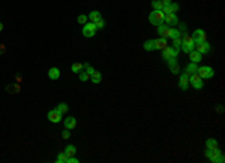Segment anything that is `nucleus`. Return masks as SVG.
<instances>
[{"instance_id": "nucleus-16", "label": "nucleus", "mask_w": 225, "mask_h": 163, "mask_svg": "<svg viewBox=\"0 0 225 163\" xmlns=\"http://www.w3.org/2000/svg\"><path fill=\"white\" fill-rule=\"evenodd\" d=\"M48 78H50L51 81L59 80V78H60V71H59L57 67H51V69L48 71Z\"/></svg>"}, {"instance_id": "nucleus-22", "label": "nucleus", "mask_w": 225, "mask_h": 163, "mask_svg": "<svg viewBox=\"0 0 225 163\" xmlns=\"http://www.w3.org/2000/svg\"><path fill=\"white\" fill-rule=\"evenodd\" d=\"M144 51H155V43H153V39H149V41L144 42Z\"/></svg>"}, {"instance_id": "nucleus-28", "label": "nucleus", "mask_w": 225, "mask_h": 163, "mask_svg": "<svg viewBox=\"0 0 225 163\" xmlns=\"http://www.w3.org/2000/svg\"><path fill=\"white\" fill-rule=\"evenodd\" d=\"M66 160H68L66 153H65V151H63V153H59V156H57L56 162H57V163H66Z\"/></svg>"}, {"instance_id": "nucleus-10", "label": "nucleus", "mask_w": 225, "mask_h": 163, "mask_svg": "<svg viewBox=\"0 0 225 163\" xmlns=\"http://www.w3.org/2000/svg\"><path fill=\"white\" fill-rule=\"evenodd\" d=\"M191 36H192V39H194L195 43H198V42H204L206 41V38H207V36H206V32H204L203 29H197Z\"/></svg>"}, {"instance_id": "nucleus-15", "label": "nucleus", "mask_w": 225, "mask_h": 163, "mask_svg": "<svg viewBox=\"0 0 225 163\" xmlns=\"http://www.w3.org/2000/svg\"><path fill=\"white\" fill-rule=\"evenodd\" d=\"M63 123H65V129L72 130V129H75V127H77V120H75L74 117H68L66 120H63Z\"/></svg>"}, {"instance_id": "nucleus-27", "label": "nucleus", "mask_w": 225, "mask_h": 163, "mask_svg": "<svg viewBox=\"0 0 225 163\" xmlns=\"http://www.w3.org/2000/svg\"><path fill=\"white\" fill-rule=\"evenodd\" d=\"M180 36H182L180 30H177V29H171V32H170V39H179Z\"/></svg>"}, {"instance_id": "nucleus-7", "label": "nucleus", "mask_w": 225, "mask_h": 163, "mask_svg": "<svg viewBox=\"0 0 225 163\" xmlns=\"http://www.w3.org/2000/svg\"><path fill=\"white\" fill-rule=\"evenodd\" d=\"M195 51H198L200 54H209L210 52V49H212V46H210V43H207V42H198V43H195V48H194Z\"/></svg>"}, {"instance_id": "nucleus-30", "label": "nucleus", "mask_w": 225, "mask_h": 163, "mask_svg": "<svg viewBox=\"0 0 225 163\" xmlns=\"http://www.w3.org/2000/svg\"><path fill=\"white\" fill-rule=\"evenodd\" d=\"M83 66H84V69H86V72H87V74H89V77H92V75H93V74H95V72H96V71H95V69H93V67H92V66H90L89 63H84V64H83Z\"/></svg>"}, {"instance_id": "nucleus-4", "label": "nucleus", "mask_w": 225, "mask_h": 163, "mask_svg": "<svg viewBox=\"0 0 225 163\" xmlns=\"http://www.w3.org/2000/svg\"><path fill=\"white\" fill-rule=\"evenodd\" d=\"M197 74H198L203 80H210V78H213L215 71H213V67H210V66H203V67H198V69H197Z\"/></svg>"}, {"instance_id": "nucleus-37", "label": "nucleus", "mask_w": 225, "mask_h": 163, "mask_svg": "<svg viewBox=\"0 0 225 163\" xmlns=\"http://www.w3.org/2000/svg\"><path fill=\"white\" fill-rule=\"evenodd\" d=\"M170 6H171V11H173V12H174V14H176V12H177V11H179V5H177V3H173V2H171V5H170Z\"/></svg>"}, {"instance_id": "nucleus-21", "label": "nucleus", "mask_w": 225, "mask_h": 163, "mask_svg": "<svg viewBox=\"0 0 225 163\" xmlns=\"http://www.w3.org/2000/svg\"><path fill=\"white\" fill-rule=\"evenodd\" d=\"M90 80H92L93 84H99V82L102 81V75H101V72H98V71H96V72L90 77Z\"/></svg>"}, {"instance_id": "nucleus-20", "label": "nucleus", "mask_w": 225, "mask_h": 163, "mask_svg": "<svg viewBox=\"0 0 225 163\" xmlns=\"http://www.w3.org/2000/svg\"><path fill=\"white\" fill-rule=\"evenodd\" d=\"M71 71H72L74 74H80L81 71H84V66H83V63H74V64L71 66Z\"/></svg>"}, {"instance_id": "nucleus-40", "label": "nucleus", "mask_w": 225, "mask_h": 163, "mask_svg": "<svg viewBox=\"0 0 225 163\" xmlns=\"http://www.w3.org/2000/svg\"><path fill=\"white\" fill-rule=\"evenodd\" d=\"M2 30H3V24L0 23V32H2Z\"/></svg>"}, {"instance_id": "nucleus-31", "label": "nucleus", "mask_w": 225, "mask_h": 163, "mask_svg": "<svg viewBox=\"0 0 225 163\" xmlns=\"http://www.w3.org/2000/svg\"><path fill=\"white\" fill-rule=\"evenodd\" d=\"M87 80H90L89 74H87V72H84V71H81V72H80V81L86 82V81H87Z\"/></svg>"}, {"instance_id": "nucleus-23", "label": "nucleus", "mask_w": 225, "mask_h": 163, "mask_svg": "<svg viewBox=\"0 0 225 163\" xmlns=\"http://www.w3.org/2000/svg\"><path fill=\"white\" fill-rule=\"evenodd\" d=\"M152 6H153V11H161V9L164 8L162 0H153V2H152Z\"/></svg>"}, {"instance_id": "nucleus-32", "label": "nucleus", "mask_w": 225, "mask_h": 163, "mask_svg": "<svg viewBox=\"0 0 225 163\" xmlns=\"http://www.w3.org/2000/svg\"><path fill=\"white\" fill-rule=\"evenodd\" d=\"M77 20H78V23H80V24H86V23H87V20H89V17H87V15H80Z\"/></svg>"}, {"instance_id": "nucleus-1", "label": "nucleus", "mask_w": 225, "mask_h": 163, "mask_svg": "<svg viewBox=\"0 0 225 163\" xmlns=\"http://www.w3.org/2000/svg\"><path fill=\"white\" fill-rule=\"evenodd\" d=\"M164 18H165V14H164L162 11H153V12H150V15H149V21H150V24H153V26H161V24H164Z\"/></svg>"}, {"instance_id": "nucleus-25", "label": "nucleus", "mask_w": 225, "mask_h": 163, "mask_svg": "<svg viewBox=\"0 0 225 163\" xmlns=\"http://www.w3.org/2000/svg\"><path fill=\"white\" fill-rule=\"evenodd\" d=\"M56 109H57L60 114H65V112H68V111H69V108H68V105H66V103H59Z\"/></svg>"}, {"instance_id": "nucleus-26", "label": "nucleus", "mask_w": 225, "mask_h": 163, "mask_svg": "<svg viewBox=\"0 0 225 163\" xmlns=\"http://www.w3.org/2000/svg\"><path fill=\"white\" fill-rule=\"evenodd\" d=\"M206 147L207 148H218V142H216V139H207L206 141Z\"/></svg>"}, {"instance_id": "nucleus-2", "label": "nucleus", "mask_w": 225, "mask_h": 163, "mask_svg": "<svg viewBox=\"0 0 225 163\" xmlns=\"http://www.w3.org/2000/svg\"><path fill=\"white\" fill-rule=\"evenodd\" d=\"M182 51L183 52H191L194 48H195V42H194V39H192V36L191 35H185L183 36V39H182Z\"/></svg>"}, {"instance_id": "nucleus-19", "label": "nucleus", "mask_w": 225, "mask_h": 163, "mask_svg": "<svg viewBox=\"0 0 225 163\" xmlns=\"http://www.w3.org/2000/svg\"><path fill=\"white\" fill-rule=\"evenodd\" d=\"M65 153H66L68 157L75 156V154H77V148H75L74 145H66V147H65Z\"/></svg>"}, {"instance_id": "nucleus-5", "label": "nucleus", "mask_w": 225, "mask_h": 163, "mask_svg": "<svg viewBox=\"0 0 225 163\" xmlns=\"http://www.w3.org/2000/svg\"><path fill=\"white\" fill-rule=\"evenodd\" d=\"M179 55V49L174 46H167L162 49V58L164 60H170V58H176Z\"/></svg>"}, {"instance_id": "nucleus-17", "label": "nucleus", "mask_w": 225, "mask_h": 163, "mask_svg": "<svg viewBox=\"0 0 225 163\" xmlns=\"http://www.w3.org/2000/svg\"><path fill=\"white\" fill-rule=\"evenodd\" d=\"M219 154H221V151H219L218 148H207V150H206L207 159H213V157H216V156H219Z\"/></svg>"}, {"instance_id": "nucleus-24", "label": "nucleus", "mask_w": 225, "mask_h": 163, "mask_svg": "<svg viewBox=\"0 0 225 163\" xmlns=\"http://www.w3.org/2000/svg\"><path fill=\"white\" fill-rule=\"evenodd\" d=\"M197 69H198V66H197V63H192V61H191V63L188 64V67H186V72H188V74L191 75V74H194V72H197Z\"/></svg>"}, {"instance_id": "nucleus-36", "label": "nucleus", "mask_w": 225, "mask_h": 163, "mask_svg": "<svg viewBox=\"0 0 225 163\" xmlns=\"http://www.w3.org/2000/svg\"><path fill=\"white\" fill-rule=\"evenodd\" d=\"M69 136H71L69 129H65V130H63V133H62V138H63V139H69Z\"/></svg>"}, {"instance_id": "nucleus-14", "label": "nucleus", "mask_w": 225, "mask_h": 163, "mask_svg": "<svg viewBox=\"0 0 225 163\" xmlns=\"http://www.w3.org/2000/svg\"><path fill=\"white\" fill-rule=\"evenodd\" d=\"M189 58H191V61H192V63H198V61H201V60H203V54H200L198 51L192 49V51L189 52Z\"/></svg>"}, {"instance_id": "nucleus-39", "label": "nucleus", "mask_w": 225, "mask_h": 163, "mask_svg": "<svg viewBox=\"0 0 225 163\" xmlns=\"http://www.w3.org/2000/svg\"><path fill=\"white\" fill-rule=\"evenodd\" d=\"M170 3H171V0H162V5H164V6H168Z\"/></svg>"}, {"instance_id": "nucleus-18", "label": "nucleus", "mask_w": 225, "mask_h": 163, "mask_svg": "<svg viewBox=\"0 0 225 163\" xmlns=\"http://www.w3.org/2000/svg\"><path fill=\"white\" fill-rule=\"evenodd\" d=\"M89 20L92 23H96V21H99V20H102V17H101V12L99 11H92L89 14Z\"/></svg>"}, {"instance_id": "nucleus-35", "label": "nucleus", "mask_w": 225, "mask_h": 163, "mask_svg": "<svg viewBox=\"0 0 225 163\" xmlns=\"http://www.w3.org/2000/svg\"><path fill=\"white\" fill-rule=\"evenodd\" d=\"M95 24H96V29H104V27H105V21H104V20H99V21H96Z\"/></svg>"}, {"instance_id": "nucleus-11", "label": "nucleus", "mask_w": 225, "mask_h": 163, "mask_svg": "<svg viewBox=\"0 0 225 163\" xmlns=\"http://www.w3.org/2000/svg\"><path fill=\"white\" fill-rule=\"evenodd\" d=\"M48 120L51 123H60L62 121V114L57 111V109H51V111H48Z\"/></svg>"}, {"instance_id": "nucleus-29", "label": "nucleus", "mask_w": 225, "mask_h": 163, "mask_svg": "<svg viewBox=\"0 0 225 163\" xmlns=\"http://www.w3.org/2000/svg\"><path fill=\"white\" fill-rule=\"evenodd\" d=\"M213 163H224L225 162V157H224V154L221 153L219 156H216V157H213V159H210Z\"/></svg>"}, {"instance_id": "nucleus-13", "label": "nucleus", "mask_w": 225, "mask_h": 163, "mask_svg": "<svg viewBox=\"0 0 225 163\" xmlns=\"http://www.w3.org/2000/svg\"><path fill=\"white\" fill-rule=\"evenodd\" d=\"M153 43H155V49H159V51H162L164 48L168 46V42H167V39H164V38L153 39Z\"/></svg>"}, {"instance_id": "nucleus-8", "label": "nucleus", "mask_w": 225, "mask_h": 163, "mask_svg": "<svg viewBox=\"0 0 225 163\" xmlns=\"http://www.w3.org/2000/svg\"><path fill=\"white\" fill-rule=\"evenodd\" d=\"M164 23H165L168 27H171V26H176V24H179V18H177V15H176L174 12H170V14H165Z\"/></svg>"}, {"instance_id": "nucleus-38", "label": "nucleus", "mask_w": 225, "mask_h": 163, "mask_svg": "<svg viewBox=\"0 0 225 163\" xmlns=\"http://www.w3.org/2000/svg\"><path fill=\"white\" fill-rule=\"evenodd\" d=\"M80 160L77 159V157H74V156H71V157H68V160H66V163H78Z\"/></svg>"}, {"instance_id": "nucleus-9", "label": "nucleus", "mask_w": 225, "mask_h": 163, "mask_svg": "<svg viewBox=\"0 0 225 163\" xmlns=\"http://www.w3.org/2000/svg\"><path fill=\"white\" fill-rule=\"evenodd\" d=\"M188 87H189V74L185 71V72L180 75L179 88H180V90H183V91H186V90H188Z\"/></svg>"}, {"instance_id": "nucleus-3", "label": "nucleus", "mask_w": 225, "mask_h": 163, "mask_svg": "<svg viewBox=\"0 0 225 163\" xmlns=\"http://www.w3.org/2000/svg\"><path fill=\"white\" fill-rule=\"evenodd\" d=\"M189 85H192L195 90H201L203 85H204V80H203L197 72H194V74L189 75Z\"/></svg>"}, {"instance_id": "nucleus-6", "label": "nucleus", "mask_w": 225, "mask_h": 163, "mask_svg": "<svg viewBox=\"0 0 225 163\" xmlns=\"http://www.w3.org/2000/svg\"><path fill=\"white\" fill-rule=\"evenodd\" d=\"M96 24L95 23H86L84 24V27H83V36L84 38H93L95 36V33H96Z\"/></svg>"}, {"instance_id": "nucleus-33", "label": "nucleus", "mask_w": 225, "mask_h": 163, "mask_svg": "<svg viewBox=\"0 0 225 163\" xmlns=\"http://www.w3.org/2000/svg\"><path fill=\"white\" fill-rule=\"evenodd\" d=\"M170 69H171V72H173V74H176V75L180 72V67H179V64H177V63H176V64H171V66H170Z\"/></svg>"}, {"instance_id": "nucleus-12", "label": "nucleus", "mask_w": 225, "mask_h": 163, "mask_svg": "<svg viewBox=\"0 0 225 163\" xmlns=\"http://www.w3.org/2000/svg\"><path fill=\"white\" fill-rule=\"evenodd\" d=\"M170 32H171V27H168L167 24H161V26H158V33H159L161 38H164V39L170 38Z\"/></svg>"}, {"instance_id": "nucleus-34", "label": "nucleus", "mask_w": 225, "mask_h": 163, "mask_svg": "<svg viewBox=\"0 0 225 163\" xmlns=\"http://www.w3.org/2000/svg\"><path fill=\"white\" fill-rule=\"evenodd\" d=\"M173 46H174V48H177V49H179L180 46H182V39H173Z\"/></svg>"}]
</instances>
